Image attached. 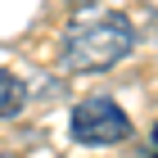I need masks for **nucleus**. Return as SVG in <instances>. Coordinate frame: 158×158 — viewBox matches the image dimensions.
Returning <instances> with one entry per match:
<instances>
[{
  "label": "nucleus",
  "mask_w": 158,
  "mask_h": 158,
  "mask_svg": "<svg viewBox=\"0 0 158 158\" xmlns=\"http://www.w3.org/2000/svg\"><path fill=\"white\" fill-rule=\"evenodd\" d=\"M127 135H131V118L109 95H90L73 109V140H81V145L104 149V145H122Z\"/></svg>",
  "instance_id": "2"
},
{
  "label": "nucleus",
  "mask_w": 158,
  "mask_h": 158,
  "mask_svg": "<svg viewBox=\"0 0 158 158\" xmlns=\"http://www.w3.org/2000/svg\"><path fill=\"white\" fill-rule=\"evenodd\" d=\"M23 104H27L23 81H18L14 73H5V68H0V118H18V113H23Z\"/></svg>",
  "instance_id": "3"
},
{
  "label": "nucleus",
  "mask_w": 158,
  "mask_h": 158,
  "mask_svg": "<svg viewBox=\"0 0 158 158\" xmlns=\"http://www.w3.org/2000/svg\"><path fill=\"white\" fill-rule=\"evenodd\" d=\"M131 50H135V27L127 14L77 18L63 36V68L68 73H109Z\"/></svg>",
  "instance_id": "1"
}]
</instances>
